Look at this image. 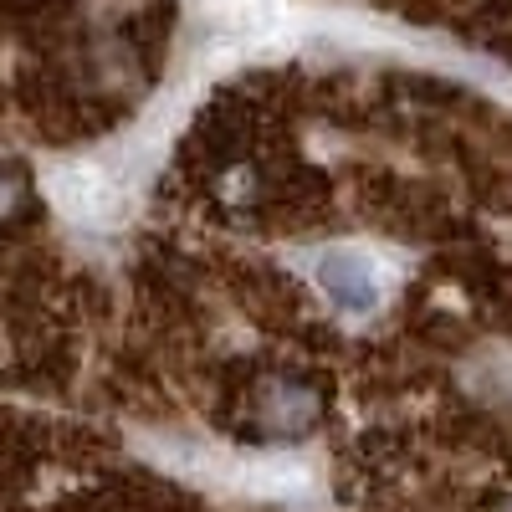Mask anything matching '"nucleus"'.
<instances>
[{"mask_svg":"<svg viewBox=\"0 0 512 512\" xmlns=\"http://www.w3.org/2000/svg\"><path fill=\"white\" fill-rule=\"evenodd\" d=\"M52 195L62 205V216L77 226H113L128 205V185L113 175L103 159H72L52 175Z\"/></svg>","mask_w":512,"mask_h":512,"instance_id":"f257e3e1","label":"nucleus"},{"mask_svg":"<svg viewBox=\"0 0 512 512\" xmlns=\"http://www.w3.org/2000/svg\"><path fill=\"white\" fill-rule=\"evenodd\" d=\"M318 287L328 292V303L338 308V313H354V318H364V313H374L379 303H384V277H379V267H374V256H364V251H354V246H328V251H318Z\"/></svg>","mask_w":512,"mask_h":512,"instance_id":"f03ea898","label":"nucleus"},{"mask_svg":"<svg viewBox=\"0 0 512 512\" xmlns=\"http://www.w3.org/2000/svg\"><path fill=\"white\" fill-rule=\"evenodd\" d=\"M313 420H318V390L297 374H277L256 395V425L267 436H308Z\"/></svg>","mask_w":512,"mask_h":512,"instance_id":"7ed1b4c3","label":"nucleus"}]
</instances>
